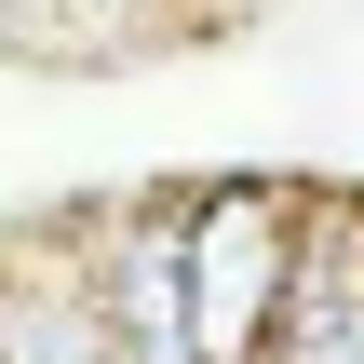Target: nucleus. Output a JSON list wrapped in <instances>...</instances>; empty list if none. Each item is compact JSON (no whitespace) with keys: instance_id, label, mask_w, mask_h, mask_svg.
Listing matches in <instances>:
<instances>
[{"instance_id":"nucleus-1","label":"nucleus","mask_w":364,"mask_h":364,"mask_svg":"<svg viewBox=\"0 0 364 364\" xmlns=\"http://www.w3.org/2000/svg\"><path fill=\"white\" fill-rule=\"evenodd\" d=\"M297 270V203L270 176H216L176 203V297H189V364H257Z\"/></svg>"},{"instance_id":"nucleus-2","label":"nucleus","mask_w":364,"mask_h":364,"mask_svg":"<svg viewBox=\"0 0 364 364\" xmlns=\"http://www.w3.org/2000/svg\"><path fill=\"white\" fill-rule=\"evenodd\" d=\"M351 351H364V203H311L257 364H351Z\"/></svg>"},{"instance_id":"nucleus-3","label":"nucleus","mask_w":364,"mask_h":364,"mask_svg":"<svg viewBox=\"0 0 364 364\" xmlns=\"http://www.w3.org/2000/svg\"><path fill=\"white\" fill-rule=\"evenodd\" d=\"M0 364H122L95 270H41V243L0 257Z\"/></svg>"},{"instance_id":"nucleus-4","label":"nucleus","mask_w":364,"mask_h":364,"mask_svg":"<svg viewBox=\"0 0 364 364\" xmlns=\"http://www.w3.org/2000/svg\"><path fill=\"white\" fill-rule=\"evenodd\" d=\"M27 14H41V0H0V41H27Z\"/></svg>"},{"instance_id":"nucleus-5","label":"nucleus","mask_w":364,"mask_h":364,"mask_svg":"<svg viewBox=\"0 0 364 364\" xmlns=\"http://www.w3.org/2000/svg\"><path fill=\"white\" fill-rule=\"evenodd\" d=\"M351 364H364V351H351Z\"/></svg>"}]
</instances>
